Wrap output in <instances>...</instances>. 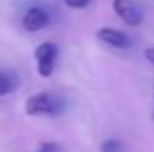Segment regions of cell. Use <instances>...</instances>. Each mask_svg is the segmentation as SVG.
Instances as JSON below:
<instances>
[{
  "instance_id": "obj_1",
  "label": "cell",
  "mask_w": 154,
  "mask_h": 152,
  "mask_svg": "<svg viewBox=\"0 0 154 152\" xmlns=\"http://www.w3.org/2000/svg\"><path fill=\"white\" fill-rule=\"evenodd\" d=\"M64 102L59 94H53V92H41V94L31 96L26 102V113L27 115H59L64 111Z\"/></svg>"
},
{
  "instance_id": "obj_2",
  "label": "cell",
  "mask_w": 154,
  "mask_h": 152,
  "mask_svg": "<svg viewBox=\"0 0 154 152\" xmlns=\"http://www.w3.org/2000/svg\"><path fill=\"white\" fill-rule=\"evenodd\" d=\"M57 55H59V49H57L55 43L47 41L41 43V45L35 49V59H37V70L41 76H51L53 68H55V61H57Z\"/></svg>"
},
{
  "instance_id": "obj_3",
  "label": "cell",
  "mask_w": 154,
  "mask_h": 152,
  "mask_svg": "<svg viewBox=\"0 0 154 152\" xmlns=\"http://www.w3.org/2000/svg\"><path fill=\"white\" fill-rule=\"evenodd\" d=\"M113 10L127 26H139L143 22V10L133 0H113Z\"/></svg>"
},
{
  "instance_id": "obj_4",
  "label": "cell",
  "mask_w": 154,
  "mask_h": 152,
  "mask_svg": "<svg viewBox=\"0 0 154 152\" xmlns=\"http://www.w3.org/2000/svg\"><path fill=\"white\" fill-rule=\"evenodd\" d=\"M98 39L103 41L105 45L115 47V49H127V47H131V39L125 33H121V31L111 29V27H102L98 31Z\"/></svg>"
},
{
  "instance_id": "obj_5",
  "label": "cell",
  "mask_w": 154,
  "mask_h": 152,
  "mask_svg": "<svg viewBox=\"0 0 154 152\" xmlns=\"http://www.w3.org/2000/svg\"><path fill=\"white\" fill-rule=\"evenodd\" d=\"M23 27L27 31H39L41 27H45L49 23V14L41 8H29L23 16Z\"/></svg>"
},
{
  "instance_id": "obj_6",
  "label": "cell",
  "mask_w": 154,
  "mask_h": 152,
  "mask_svg": "<svg viewBox=\"0 0 154 152\" xmlns=\"http://www.w3.org/2000/svg\"><path fill=\"white\" fill-rule=\"evenodd\" d=\"M20 86V76L10 70H0V98L12 94Z\"/></svg>"
},
{
  "instance_id": "obj_7",
  "label": "cell",
  "mask_w": 154,
  "mask_h": 152,
  "mask_svg": "<svg viewBox=\"0 0 154 152\" xmlns=\"http://www.w3.org/2000/svg\"><path fill=\"white\" fill-rule=\"evenodd\" d=\"M121 150H123V144L117 138H107L102 144V152H121Z\"/></svg>"
},
{
  "instance_id": "obj_8",
  "label": "cell",
  "mask_w": 154,
  "mask_h": 152,
  "mask_svg": "<svg viewBox=\"0 0 154 152\" xmlns=\"http://www.w3.org/2000/svg\"><path fill=\"white\" fill-rule=\"evenodd\" d=\"M64 2H66V6L74 8V10H80V8H86L90 4V0H64Z\"/></svg>"
},
{
  "instance_id": "obj_9",
  "label": "cell",
  "mask_w": 154,
  "mask_h": 152,
  "mask_svg": "<svg viewBox=\"0 0 154 152\" xmlns=\"http://www.w3.org/2000/svg\"><path fill=\"white\" fill-rule=\"evenodd\" d=\"M39 152H59V146L55 142H45V144H41Z\"/></svg>"
},
{
  "instance_id": "obj_10",
  "label": "cell",
  "mask_w": 154,
  "mask_h": 152,
  "mask_svg": "<svg viewBox=\"0 0 154 152\" xmlns=\"http://www.w3.org/2000/svg\"><path fill=\"white\" fill-rule=\"evenodd\" d=\"M144 55H146V59L154 65V49H146V53H144Z\"/></svg>"
},
{
  "instance_id": "obj_11",
  "label": "cell",
  "mask_w": 154,
  "mask_h": 152,
  "mask_svg": "<svg viewBox=\"0 0 154 152\" xmlns=\"http://www.w3.org/2000/svg\"><path fill=\"white\" fill-rule=\"evenodd\" d=\"M152 119H154V113H152Z\"/></svg>"
}]
</instances>
